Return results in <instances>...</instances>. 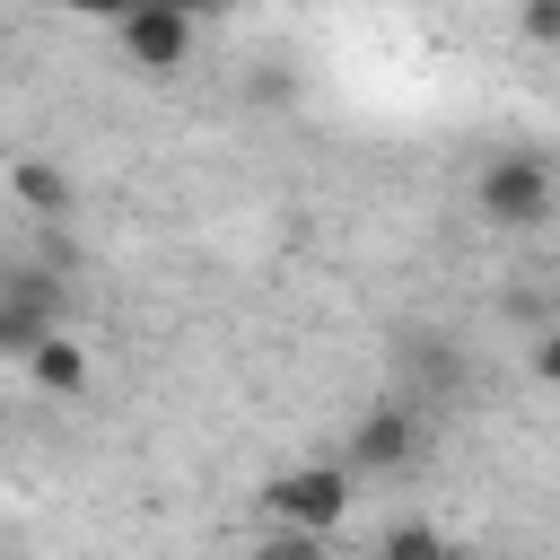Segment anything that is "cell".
<instances>
[{
  "label": "cell",
  "instance_id": "obj_1",
  "mask_svg": "<svg viewBox=\"0 0 560 560\" xmlns=\"http://www.w3.org/2000/svg\"><path fill=\"white\" fill-rule=\"evenodd\" d=\"M472 201H481L490 228H542V219L560 210V175H551L542 149H499V158L481 166Z\"/></svg>",
  "mask_w": 560,
  "mask_h": 560
},
{
  "label": "cell",
  "instance_id": "obj_2",
  "mask_svg": "<svg viewBox=\"0 0 560 560\" xmlns=\"http://www.w3.org/2000/svg\"><path fill=\"white\" fill-rule=\"evenodd\" d=\"M61 315H70V289L44 262H9L0 271V359H26L44 332H61Z\"/></svg>",
  "mask_w": 560,
  "mask_h": 560
},
{
  "label": "cell",
  "instance_id": "obj_3",
  "mask_svg": "<svg viewBox=\"0 0 560 560\" xmlns=\"http://www.w3.org/2000/svg\"><path fill=\"white\" fill-rule=\"evenodd\" d=\"M262 516L271 525H298V534H332L350 516V464H298L262 490Z\"/></svg>",
  "mask_w": 560,
  "mask_h": 560
},
{
  "label": "cell",
  "instance_id": "obj_4",
  "mask_svg": "<svg viewBox=\"0 0 560 560\" xmlns=\"http://www.w3.org/2000/svg\"><path fill=\"white\" fill-rule=\"evenodd\" d=\"M411 455H420V411H411L402 394H394V402H368V411L350 420V455H341L350 472H402Z\"/></svg>",
  "mask_w": 560,
  "mask_h": 560
},
{
  "label": "cell",
  "instance_id": "obj_5",
  "mask_svg": "<svg viewBox=\"0 0 560 560\" xmlns=\"http://www.w3.org/2000/svg\"><path fill=\"white\" fill-rule=\"evenodd\" d=\"M114 44H122V61L131 70H184V52H192V18L175 9V0H140L122 26H114Z\"/></svg>",
  "mask_w": 560,
  "mask_h": 560
},
{
  "label": "cell",
  "instance_id": "obj_6",
  "mask_svg": "<svg viewBox=\"0 0 560 560\" xmlns=\"http://www.w3.org/2000/svg\"><path fill=\"white\" fill-rule=\"evenodd\" d=\"M26 376H35L44 394H79V385H88V350H79L70 332H44V341L26 350Z\"/></svg>",
  "mask_w": 560,
  "mask_h": 560
},
{
  "label": "cell",
  "instance_id": "obj_7",
  "mask_svg": "<svg viewBox=\"0 0 560 560\" xmlns=\"http://www.w3.org/2000/svg\"><path fill=\"white\" fill-rule=\"evenodd\" d=\"M9 192H18L26 210H44V219L70 210V175H61L52 158H18V166H9Z\"/></svg>",
  "mask_w": 560,
  "mask_h": 560
},
{
  "label": "cell",
  "instance_id": "obj_8",
  "mask_svg": "<svg viewBox=\"0 0 560 560\" xmlns=\"http://www.w3.org/2000/svg\"><path fill=\"white\" fill-rule=\"evenodd\" d=\"M402 368H411V385H429V394H446V385L464 376V359H455V341H438V332H420V341H402Z\"/></svg>",
  "mask_w": 560,
  "mask_h": 560
},
{
  "label": "cell",
  "instance_id": "obj_9",
  "mask_svg": "<svg viewBox=\"0 0 560 560\" xmlns=\"http://www.w3.org/2000/svg\"><path fill=\"white\" fill-rule=\"evenodd\" d=\"M376 560H455V551H446V534L429 516H394L385 542H376Z\"/></svg>",
  "mask_w": 560,
  "mask_h": 560
},
{
  "label": "cell",
  "instance_id": "obj_10",
  "mask_svg": "<svg viewBox=\"0 0 560 560\" xmlns=\"http://www.w3.org/2000/svg\"><path fill=\"white\" fill-rule=\"evenodd\" d=\"M254 560H324V534H298V525H271Z\"/></svg>",
  "mask_w": 560,
  "mask_h": 560
},
{
  "label": "cell",
  "instance_id": "obj_11",
  "mask_svg": "<svg viewBox=\"0 0 560 560\" xmlns=\"http://www.w3.org/2000/svg\"><path fill=\"white\" fill-rule=\"evenodd\" d=\"M516 26H525L534 44H560V0H525V9H516Z\"/></svg>",
  "mask_w": 560,
  "mask_h": 560
},
{
  "label": "cell",
  "instance_id": "obj_12",
  "mask_svg": "<svg viewBox=\"0 0 560 560\" xmlns=\"http://www.w3.org/2000/svg\"><path fill=\"white\" fill-rule=\"evenodd\" d=\"M534 376H542V385H560V324H551V332H534Z\"/></svg>",
  "mask_w": 560,
  "mask_h": 560
},
{
  "label": "cell",
  "instance_id": "obj_13",
  "mask_svg": "<svg viewBox=\"0 0 560 560\" xmlns=\"http://www.w3.org/2000/svg\"><path fill=\"white\" fill-rule=\"evenodd\" d=\"M61 9H70V18H105V26H122L140 0H61Z\"/></svg>",
  "mask_w": 560,
  "mask_h": 560
},
{
  "label": "cell",
  "instance_id": "obj_14",
  "mask_svg": "<svg viewBox=\"0 0 560 560\" xmlns=\"http://www.w3.org/2000/svg\"><path fill=\"white\" fill-rule=\"evenodd\" d=\"M184 18H219V9H236V0H175Z\"/></svg>",
  "mask_w": 560,
  "mask_h": 560
}]
</instances>
